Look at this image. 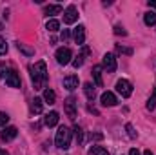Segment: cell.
Instances as JSON below:
<instances>
[{
  "label": "cell",
  "instance_id": "1",
  "mask_svg": "<svg viewBox=\"0 0 156 155\" xmlns=\"http://www.w3.org/2000/svg\"><path fill=\"white\" fill-rule=\"evenodd\" d=\"M31 80H33V84H35V89H42L44 86H45V82H47V68H45V62L44 60H38V62H35L33 66H31Z\"/></svg>",
  "mask_w": 156,
  "mask_h": 155
},
{
  "label": "cell",
  "instance_id": "2",
  "mask_svg": "<svg viewBox=\"0 0 156 155\" xmlns=\"http://www.w3.org/2000/svg\"><path fill=\"white\" fill-rule=\"evenodd\" d=\"M71 137H73V131L67 128V126H60L58 131H56V137H55V142L60 150H67L71 146Z\"/></svg>",
  "mask_w": 156,
  "mask_h": 155
},
{
  "label": "cell",
  "instance_id": "3",
  "mask_svg": "<svg viewBox=\"0 0 156 155\" xmlns=\"http://www.w3.org/2000/svg\"><path fill=\"white\" fill-rule=\"evenodd\" d=\"M55 57H56V62H58L60 66H66V64H69V62H71L73 53H71V49H69V47H58Z\"/></svg>",
  "mask_w": 156,
  "mask_h": 155
},
{
  "label": "cell",
  "instance_id": "4",
  "mask_svg": "<svg viewBox=\"0 0 156 155\" xmlns=\"http://www.w3.org/2000/svg\"><path fill=\"white\" fill-rule=\"evenodd\" d=\"M116 91L123 97V99H127V97L133 95V84H131L129 80H125V78H120L116 82Z\"/></svg>",
  "mask_w": 156,
  "mask_h": 155
},
{
  "label": "cell",
  "instance_id": "5",
  "mask_svg": "<svg viewBox=\"0 0 156 155\" xmlns=\"http://www.w3.org/2000/svg\"><path fill=\"white\" fill-rule=\"evenodd\" d=\"M102 66L107 73H115L116 71V57L113 53H105L102 59Z\"/></svg>",
  "mask_w": 156,
  "mask_h": 155
},
{
  "label": "cell",
  "instance_id": "6",
  "mask_svg": "<svg viewBox=\"0 0 156 155\" xmlns=\"http://www.w3.org/2000/svg\"><path fill=\"white\" fill-rule=\"evenodd\" d=\"M78 20V9L75 6H67L64 11V22L66 24H75Z\"/></svg>",
  "mask_w": 156,
  "mask_h": 155
},
{
  "label": "cell",
  "instance_id": "7",
  "mask_svg": "<svg viewBox=\"0 0 156 155\" xmlns=\"http://www.w3.org/2000/svg\"><path fill=\"white\" fill-rule=\"evenodd\" d=\"M4 78H5V84H7L9 88H20V75H18L15 70H9Z\"/></svg>",
  "mask_w": 156,
  "mask_h": 155
},
{
  "label": "cell",
  "instance_id": "8",
  "mask_svg": "<svg viewBox=\"0 0 156 155\" xmlns=\"http://www.w3.org/2000/svg\"><path fill=\"white\" fill-rule=\"evenodd\" d=\"M100 102H102V106H109L111 108V106H116L118 104V99L113 91H104L102 97H100Z\"/></svg>",
  "mask_w": 156,
  "mask_h": 155
},
{
  "label": "cell",
  "instance_id": "9",
  "mask_svg": "<svg viewBox=\"0 0 156 155\" xmlns=\"http://www.w3.org/2000/svg\"><path fill=\"white\" fill-rule=\"evenodd\" d=\"M64 108H66V113H67V117H69V119H75V117H76V100H75L73 97L66 99Z\"/></svg>",
  "mask_w": 156,
  "mask_h": 155
},
{
  "label": "cell",
  "instance_id": "10",
  "mask_svg": "<svg viewBox=\"0 0 156 155\" xmlns=\"http://www.w3.org/2000/svg\"><path fill=\"white\" fill-rule=\"evenodd\" d=\"M18 135V130L15 128V126H5L4 130H2V133H0V137H2V141H13L15 137Z\"/></svg>",
  "mask_w": 156,
  "mask_h": 155
},
{
  "label": "cell",
  "instance_id": "11",
  "mask_svg": "<svg viewBox=\"0 0 156 155\" xmlns=\"http://www.w3.org/2000/svg\"><path fill=\"white\" fill-rule=\"evenodd\" d=\"M58 119H60L58 112H49L47 115L44 117V124H45L47 128H53V126H56V124H58Z\"/></svg>",
  "mask_w": 156,
  "mask_h": 155
},
{
  "label": "cell",
  "instance_id": "12",
  "mask_svg": "<svg viewBox=\"0 0 156 155\" xmlns=\"http://www.w3.org/2000/svg\"><path fill=\"white\" fill-rule=\"evenodd\" d=\"M73 39H75V42H76L78 46L83 44V40H85V28H83V26H76V28H75Z\"/></svg>",
  "mask_w": 156,
  "mask_h": 155
},
{
  "label": "cell",
  "instance_id": "13",
  "mask_svg": "<svg viewBox=\"0 0 156 155\" xmlns=\"http://www.w3.org/2000/svg\"><path fill=\"white\" fill-rule=\"evenodd\" d=\"M64 88H66V89H69V91L76 89V88H78V77H76V75H69V77L64 78Z\"/></svg>",
  "mask_w": 156,
  "mask_h": 155
},
{
  "label": "cell",
  "instance_id": "14",
  "mask_svg": "<svg viewBox=\"0 0 156 155\" xmlns=\"http://www.w3.org/2000/svg\"><path fill=\"white\" fill-rule=\"evenodd\" d=\"M93 77H94V84L98 88L104 86V80H102V66H94L93 68Z\"/></svg>",
  "mask_w": 156,
  "mask_h": 155
},
{
  "label": "cell",
  "instance_id": "15",
  "mask_svg": "<svg viewBox=\"0 0 156 155\" xmlns=\"http://www.w3.org/2000/svg\"><path fill=\"white\" fill-rule=\"evenodd\" d=\"M42 110H44V100L38 99V97H35L31 100V112L33 113H42Z\"/></svg>",
  "mask_w": 156,
  "mask_h": 155
},
{
  "label": "cell",
  "instance_id": "16",
  "mask_svg": "<svg viewBox=\"0 0 156 155\" xmlns=\"http://www.w3.org/2000/svg\"><path fill=\"white\" fill-rule=\"evenodd\" d=\"M83 91H85V97H87L89 100H94V95H96V93H94V86H93L91 82H85V84H83Z\"/></svg>",
  "mask_w": 156,
  "mask_h": 155
},
{
  "label": "cell",
  "instance_id": "17",
  "mask_svg": "<svg viewBox=\"0 0 156 155\" xmlns=\"http://www.w3.org/2000/svg\"><path fill=\"white\" fill-rule=\"evenodd\" d=\"M144 22H145L147 26H154L156 24V11H147V13L144 15Z\"/></svg>",
  "mask_w": 156,
  "mask_h": 155
},
{
  "label": "cell",
  "instance_id": "18",
  "mask_svg": "<svg viewBox=\"0 0 156 155\" xmlns=\"http://www.w3.org/2000/svg\"><path fill=\"white\" fill-rule=\"evenodd\" d=\"M44 100H45L47 104H55V100H56V95H55V91L47 88V89L44 91Z\"/></svg>",
  "mask_w": 156,
  "mask_h": 155
},
{
  "label": "cell",
  "instance_id": "19",
  "mask_svg": "<svg viewBox=\"0 0 156 155\" xmlns=\"http://www.w3.org/2000/svg\"><path fill=\"white\" fill-rule=\"evenodd\" d=\"M58 13H62V6L60 4H53V6L45 7V15H58Z\"/></svg>",
  "mask_w": 156,
  "mask_h": 155
},
{
  "label": "cell",
  "instance_id": "20",
  "mask_svg": "<svg viewBox=\"0 0 156 155\" xmlns=\"http://www.w3.org/2000/svg\"><path fill=\"white\" fill-rule=\"evenodd\" d=\"M89 155H109V152L105 148H102V146H93L89 150Z\"/></svg>",
  "mask_w": 156,
  "mask_h": 155
},
{
  "label": "cell",
  "instance_id": "21",
  "mask_svg": "<svg viewBox=\"0 0 156 155\" xmlns=\"http://www.w3.org/2000/svg\"><path fill=\"white\" fill-rule=\"evenodd\" d=\"M156 108V86H154V89H153V95L149 97V100H147V110H154Z\"/></svg>",
  "mask_w": 156,
  "mask_h": 155
},
{
  "label": "cell",
  "instance_id": "22",
  "mask_svg": "<svg viewBox=\"0 0 156 155\" xmlns=\"http://www.w3.org/2000/svg\"><path fill=\"white\" fill-rule=\"evenodd\" d=\"M45 28H47L49 31H58V28H60V22H58V20H47Z\"/></svg>",
  "mask_w": 156,
  "mask_h": 155
},
{
  "label": "cell",
  "instance_id": "23",
  "mask_svg": "<svg viewBox=\"0 0 156 155\" xmlns=\"http://www.w3.org/2000/svg\"><path fill=\"white\" fill-rule=\"evenodd\" d=\"M75 137H76L78 144H82V142H83V131H82V128H80V126H75Z\"/></svg>",
  "mask_w": 156,
  "mask_h": 155
},
{
  "label": "cell",
  "instance_id": "24",
  "mask_svg": "<svg viewBox=\"0 0 156 155\" xmlns=\"http://www.w3.org/2000/svg\"><path fill=\"white\" fill-rule=\"evenodd\" d=\"M18 49L24 51L26 55H35V49H33V47H27L26 44H18Z\"/></svg>",
  "mask_w": 156,
  "mask_h": 155
},
{
  "label": "cell",
  "instance_id": "25",
  "mask_svg": "<svg viewBox=\"0 0 156 155\" xmlns=\"http://www.w3.org/2000/svg\"><path fill=\"white\" fill-rule=\"evenodd\" d=\"M7 120H9V115H7V113H4V112H0V128H5Z\"/></svg>",
  "mask_w": 156,
  "mask_h": 155
},
{
  "label": "cell",
  "instance_id": "26",
  "mask_svg": "<svg viewBox=\"0 0 156 155\" xmlns=\"http://www.w3.org/2000/svg\"><path fill=\"white\" fill-rule=\"evenodd\" d=\"M125 130H127V133H129V137H131V139H136V137H138V133L134 131L133 124H127V126H125Z\"/></svg>",
  "mask_w": 156,
  "mask_h": 155
},
{
  "label": "cell",
  "instance_id": "27",
  "mask_svg": "<svg viewBox=\"0 0 156 155\" xmlns=\"http://www.w3.org/2000/svg\"><path fill=\"white\" fill-rule=\"evenodd\" d=\"M73 66H75V68H82V66H83V55H78L76 59L73 60Z\"/></svg>",
  "mask_w": 156,
  "mask_h": 155
},
{
  "label": "cell",
  "instance_id": "28",
  "mask_svg": "<svg viewBox=\"0 0 156 155\" xmlns=\"http://www.w3.org/2000/svg\"><path fill=\"white\" fill-rule=\"evenodd\" d=\"M5 53H7V42L0 39V55H5Z\"/></svg>",
  "mask_w": 156,
  "mask_h": 155
},
{
  "label": "cell",
  "instance_id": "29",
  "mask_svg": "<svg viewBox=\"0 0 156 155\" xmlns=\"http://www.w3.org/2000/svg\"><path fill=\"white\" fill-rule=\"evenodd\" d=\"M115 33H116V35H127V33H125V29H123L122 26H116V28H115Z\"/></svg>",
  "mask_w": 156,
  "mask_h": 155
},
{
  "label": "cell",
  "instance_id": "30",
  "mask_svg": "<svg viewBox=\"0 0 156 155\" xmlns=\"http://www.w3.org/2000/svg\"><path fill=\"white\" fill-rule=\"evenodd\" d=\"M69 35H71V33H69V31H67V29H64V31H62V33H60V37H62V40L69 39Z\"/></svg>",
  "mask_w": 156,
  "mask_h": 155
},
{
  "label": "cell",
  "instance_id": "31",
  "mask_svg": "<svg viewBox=\"0 0 156 155\" xmlns=\"http://www.w3.org/2000/svg\"><path fill=\"white\" fill-rule=\"evenodd\" d=\"M5 73H7L5 71V66H0V77H5Z\"/></svg>",
  "mask_w": 156,
  "mask_h": 155
},
{
  "label": "cell",
  "instance_id": "32",
  "mask_svg": "<svg viewBox=\"0 0 156 155\" xmlns=\"http://www.w3.org/2000/svg\"><path fill=\"white\" fill-rule=\"evenodd\" d=\"M129 155H142V153H140V152H138V150H136V148H133V150H131V152H129Z\"/></svg>",
  "mask_w": 156,
  "mask_h": 155
},
{
  "label": "cell",
  "instance_id": "33",
  "mask_svg": "<svg viewBox=\"0 0 156 155\" xmlns=\"http://www.w3.org/2000/svg\"><path fill=\"white\" fill-rule=\"evenodd\" d=\"M149 7H154L156 9V0H149Z\"/></svg>",
  "mask_w": 156,
  "mask_h": 155
},
{
  "label": "cell",
  "instance_id": "34",
  "mask_svg": "<svg viewBox=\"0 0 156 155\" xmlns=\"http://www.w3.org/2000/svg\"><path fill=\"white\" fill-rule=\"evenodd\" d=\"M144 155H153V152H151V150H145V152H144Z\"/></svg>",
  "mask_w": 156,
  "mask_h": 155
},
{
  "label": "cell",
  "instance_id": "35",
  "mask_svg": "<svg viewBox=\"0 0 156 155\" xmlns=\"http://www.w3.org/2000/svg\"><path fill=\"white\" fill-rule=\"evenodd\" d=\"M0 155H9V153H7L5 150H0Z\"/></svg>",
  "mask_w": 156,
  "mask_h": 155
},
{
  "label": "cell",
  "instance_id": "36",
  "mask_svg": "<svg viewBox=\"0 0 156 155\" xmlns=\"http://www.w3.org/2000/svg\"><path fill=\"white\" fill-rule=\"evenodd\" d=\"M0 29H2V24H0Z\"/></svg>",
  "mask_w": 156,
  "mask_h": 155
}]
</instances>
